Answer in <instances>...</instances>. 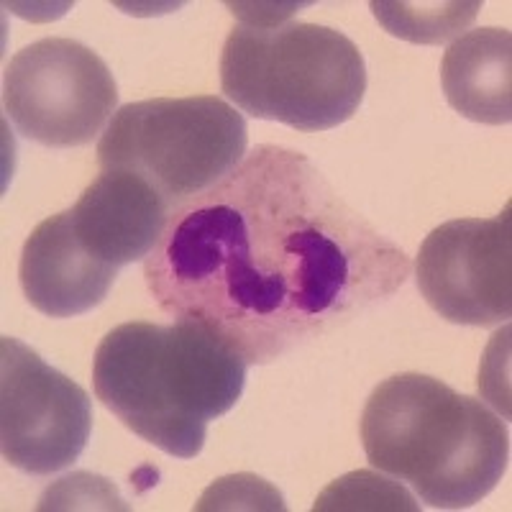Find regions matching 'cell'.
<instances>
[{
	"label": "cell",
	"mask_w": 512,
	"mask_h": 512,
	"mask_svg": "<svg viewBox=\"0 0 512 512\" xmlns=\"http://www.w3.org/2000/svg\"><path fill=\"white\" fill-rule=\"evenodd\" d=\"M313 510H418V502L400 482L359 469L323 489Z\"/></svg>",
	"instance_id": "obj_13"
},
{
	"label": "cell",
	"mask_w": 512,
	"mask_h": 512,
	"mask_svg": "<svg viewBox=\"0 0 512 512\" xmlns=\"http://www.w3.org/2000/svg\"><path fill=\"white\" fill-rule=\"evenodd\" d=\"M6 113L26 139L49 149L85 146L118 105L108 64L75 39H39L8 62Z\"/></svg>",
	"instance_id": "obj_6"
},
{
	"label": "cell",
	"mask_w": 512,
	"mask_h": 512,
	"mask_svg": "<svg viewBox=\"0 0 512 512\" xmlns=\"http://www.w3.org/2000/svg\"><path fill=\"white\" fill-rule=\"evenodd\" d=\"M221 90L244 113L315 134L359 111L367 67L346 34L318 24H239L221 54Z\"/></svg>",
	"instance_id": "obj_4"
},
{
	"label": "cell",
	"mask_w": 512,
	"mask_h": 512,
	"mask_svg": "<svg viewBox=\"0 0 512 512\" xmlns=\"http://www.w3.org/2000/svg\"><path fill=\"white\" fill-rule=\"evenodd\" d=\"M249 364L198 320L123 323L100 341L95 395L128 431L175 459H195L208 423L241 400Z\"/></svg>",
	"instance_id": "obj_2"
},
{
	"label": "cell",
	"mask_w": 512,
	"mask_h": 512,
	"mask_svg": "<svg viewBox=\"0 0 512 512\" xmlns=\"http://www.w3.org/2000/svg\"><path fill=\"white\" fill-rule=\"evenodd\" d=\"M118 267L90 254L72 228L70 210L41 221L21 251L24 295L49 318H75L103 303Z\"/></svg>",
	"instance_id": "obj_10"
},
{
	"label": "cell",
	"mask_w": 512,
	"mask_h": 512,
	"mask_svg": "<svg viewBox=\"0 0 512 512\" xmlns=\"http://www.w3.org/2000/svg\"><path fill=\"white\" fill-rule=\"evenodd\" d=\"M85 500V507H95V502H103L108 510L121 507V497L116 495V489L100 477H90V474H75V477L59 479L57 487H52L47 495L41 497L39 510H62V507H77V502Z\"/></svg>",
	"instance_id": "obj_15"
},
{
	"label": "cell",
	"mask_w": 512,
	"mask_h": 512,
	"mask_svg": "<svg viewBox=\"0 0 512 512\" xmlns=\"http://www.w3.org/2000/svg\"><path fill=\"white\" fill-rule=\"evenodd\" d=\"M93 431L90 395L18 338H0V448L31 477H49L82 456Z\"/></svg>",
	"instance_id": "obj_7"
},
{
	"label": "cell",
	"mask_w": 512,
	"mask_h": 512,
	"mask_svg": "<svg viewBox=\"0 0 512 512\" xmlns=\"http://www.w3.org/2000/svg\"><path fill=\"white\" fill-rule=\"evenodd\" d=\"M246 146L244 116L223 98H154L116 111L98 144V162L139 175L177 208L231 175Z\"/></svg>",
	"instance_id": "obj_5"
},
{
	"label": "cell",
	"mask_w": 512,
	"mask_h": 512,
	"mask_svg": "<svg viewBox=\"0 0 512 512\" xmlns=\"http://www.w3.org/2000/svg\"><path fill=\"white\" fill-rule=\"evenodd\" d=\"M172 210L162 192L139 175L103 169L70 208V218L82 246L121 269L157 249Z\"/></svg>",
	"instance_id": "obj_9"
},
{
	"label": "cell",
	"mask_w": 512,
	"mask_h": 512,
	"mask_svg": "<svg viewBox=\"0 0 512 512\" xmlns=\"http://www.w3.org/2000/svg\"><path fill=\"white\" fill-rule=\"evenodd\" d=\"M195 510H285L282 495L254 474H236L210 484Z\"/></svg>",
	"instance_id": "obj_14"
},
{
	"label": "cell",
	"mask_w": 512,
	"mask_h": 512,
	"mask_svg": "<svg viewBox=\"0 0 512 512\" xmlns=\"http://www.w3.org/2000/svg\"><path fill=\"white\" fill-rule=\"evenodd\" d=\"M374 469L408 482L436 510L477 505L507 472L510 438L482 400L428 374H395L374 387L361 415Z\"/></svg>",
	"instance_id": "obj_3"
},
{
	"label": "cell",
	"mask_w": 512,
	"mask_h": 512,
	"mask_svg": "<svg viewBox=\"0 0 512 512\" xmlns=\"http://www.w3.org/2000/svg\"><path fill=\"white\" fill-rule=\"evenodd\" d=\"M441 85L448 105L469 121H512V36L507 29L466 31L446 49Z\"/></svg>",
	"instance_id": "obj_11"
},
{
	"label": "cell",
	"mask_w": 512,
	"mask_h": 512,
	"mask_svg": "<svg viewBox=\"0 0 512 512\" xmlns=\"http://www.w3.org/2000/svg\"><path fill=\"white\" fill-rule=\"evenodd\" d=\"M413 264L305 154L262 144L177 205L144 280L159 310L272 364L369 313Z\"/></svg>",
	"instance_id": "obj_1"
},
{
	"label": "cell",
	"mask_w": 512,
	"mask_h": 512,
	"mask_svg": "<svg viewBox=\"0 0 512 512\" xmlns=\"http://www.w3.org/2000/svg\"><path fill=\"white\" fill-rule=\"evenodd\" d=\"M482 3L472 0V3H461V0H451V3H379L374 0L372 11L374 18L384 26V31H390L392 36L413 44H443V41L454 39L461 31L469 29L477 18Z\"/></svg>",
	"instance_id": "obj_12"
},
{
	"label": "cell",
	"mask_w": 512,
	"mask_h": 512,
	"mask_svg": "<svg viewBox=\"0 0 512 512\" xmlns=\"http://www.w3.org/2000/svg\"><path fill=\"white\" fill-rule=\"evenodd\" d=\"M415 280L448 323H505L512 313L510 205L497 218H459L433 228L420 246Z\"/></svg>",
	"instance_id": "obj_8"
}]
</instances>
